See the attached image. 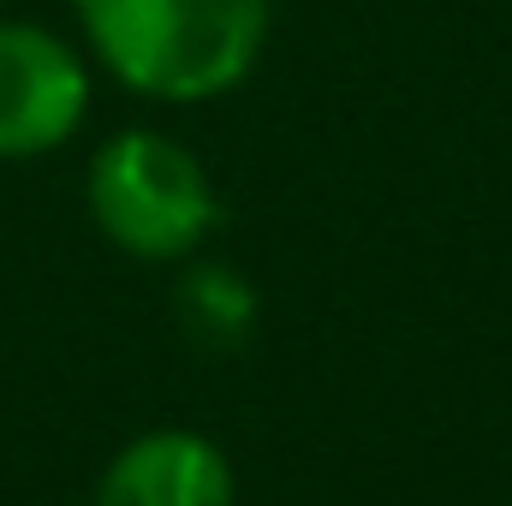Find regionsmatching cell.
Here are the masks:
<instances>
[{
	"label": "cell",
	"mask_w": 512,
	"mask_h": 506,
	"mask_svg": "<svg viewBox=\"0 0 512 506\" xmlns=\"http://www.w3.org/2000/svg\"><path fill=\"white\" fill-rule=\"evenodd\" d=\"M0 6H6V0H0Z\"/></svg>",
	"instance_id": "8992f818"
},
{
	"label": "cell",
	"mask_w": 512,
	"mask_h": 506,
	"mask_svg": "<svg viewBox=\"0 0 512 506\" xmlns=\"http://www.w3.org/2000/svg\"><path fill=\"white\" fill-rule=\"evenodd\" d=\"M84 209L131 262H185L227 215L203 155L161 126H126L96 143L84 167Z\"/></svg>",
	"instance_id": "7a4b0ae2"
},
{
	"label": "cell",
	"mask_w": 512,
	"mask_h": 506,
	"mask_svg": "<svg viewBox=\"0 0 512 506\" xmlns=\"http://www.w3.org/2000/svg\"><path fill=\"white\" fill-rule=\"evenodd\" d=\"M173 316H179V328H185L191 346H203V352H239L256 334V322H262V298H256L245 268L197 251L179 262Z\"/></svg>",
	"instance_id": "5b68a950"
},
{
	"label": "cell",
	"mask_w": 512,
	"mask_h": 506,
	"mask_svg": "<svg viewBox=\"0 0 512 506\" xmlns=\"http://www.w3.org/2000/svg\"><path fill=\"white\" fill-rule=\"evenodd\" d=\"M96 72L161 108H203L256 72L274 0H72Z\"/></svg>",
	"instance_id": "6da1fadb"
},
{
	"label": "cell",
	"mask_w": 512,
	"mask_h": 506,
	"mask_svg": "<svg viewBox=\"0 0 512 506\" xmlns=\"http://www.w3.org/2000/svg\"><path fill=\"white\" fill-rule=\"evenodd\" d=\"M96 102L84 42L0 12V161H36L66 149Z\"/></svg>",
	"instance_id": "3957f363"
},
{
	"label": "cell",
	"mask_w": 512,
	"mask_h": 506,
	"mask_svg": "<svg viewBox=\"0 0 512 506\" xmlns=\"http://www.w3.org/2000/svg\"><path fill=\"white\" fill-rule=\"evenodd\" d=\"M96 506H239V477L209 435L149 429L108 459Z\"/></svg>",
	"instance_id": "277c9868"
}]
</instances>
